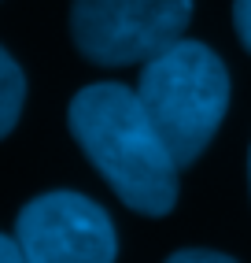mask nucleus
Returning a JSON list of instances; mask_svg holds the SVG:
<instances>
[{
	"label": "nucleus",
	"instance_id": "obj_7",
	"mask_svg": "<svg viewBox=\"0 0 251 263\" xmlns=\"http://www.w3.org/2000/svg\"><path fill=\"white\" fill-rule=\"evenodd\" d=\"M233 26H237L244 48L251 52V0H233Z\"/></svg>",
	"mask_w": 251,
	"mask_h": 263
},
{
	"label": "nucleus",
	"instance_id": "obj_1",
	"mask_svg": "<svg viewBox=\"0 0 251 263\" xmlns=\"http://www.w3.org/2000/svg\"><path fill=\"white\" fill-rule=\"evenodd\" d=\"M67 126L126 208L152 219L174 212L181 167L137 89L118 82L85 85L67 108Z\"/></svg>",
	"mask_w": 251,
	"mask_h": 263
},
{
	"label": "nucleus",
	"instance_id": "obj_2",
	"mask_svg": "<svg viewBox=\"0 0 251 263\" xmlns=\"http://www.w3.org/2000/svg\"><path fill=\"white\" fill-rule=\"evenodd\" d=\"M137 97L163 134L177 167L203 156L229 108V71L200 41H174L140 71Z\"/></svg>",
	"mask_w": 251,
	"mask_h": 263
},
{
	"label": "nucleus",
	"instance_id": "obj_8",
	"mask_svg": "<svg viewBox=\"0 0 251 263\" xmlns=\"http://www.w3.org/2000/svg\"><path fill=\"white\" fill-rule=\"evenodd\" d=\"M0 263H26L19 252V241L8 237V234H0Z\"/></svg>",
	"mask_w": 251,
	"mask_h": 263
},
{
	"label": "nucleus",
	"instance_id": "obj_6",
	"mask_svg": "<svg viewBox=\"0 0 251 263\" xmlns=\"http://www.w3.org/2000/svg\"><path fill=\"white\" fill-rule=\"evenodd\" d=\"M166 263H237V259L222 256V252H211V249H181V252H174Z\"/></svg>",
	"mask_w": 251,
	"mask_h": 263
},
{
	"label": "nucleus",
	"instance_id": "obj_9",
	"mask_svg": "<svg viewBox=\"0 0 251 263\" xmlns=\"http://www.w3.org/2000/svg\"><path fill=\"white\" fill-rule=\"evenodd\" d=\"M247 178H251V156H247Z\"/></svg>",
	"mask_w": 251,
	"mask_h": 263
},
{
	"label": "nucleus",
	"instance_id": "obj_5",
	"mask_svg": "<svg viewBox=\"0 0 251 263\" xmlns=\"http://www.w3.org/2000/svg\"><path fill=\"white\" fill-rule=\"evenodd\" d=\"M23 100H26V78L19 71V63L11 60V52L0 48V137H8L15 130Z\"/></svg>",
	"mask_w": 251,
	"mask_h": 263
},
{
	"label": "nucleus",
	"instance_id": "obj_3",
	"mask_svg": "<svg viewBox=\"0 0 251 263\" xmlns=\"http://www.w3.org/2000/svg\"><path fill=\"white\" fill-rule=\"evenodd\" d=\"M192 0H74L70 37L89 63L133 67L185 37Z\"/></svg>",
	"mask_w": 251,
	"mask_h": 263
},
{
	"label": "nucleus",
	"instance_id": "obj_4",
	"mask_svg": "<svg viewBox=\"0 0 251 263\" xmlns=\"http://www.w3.org/2000/svg\"><path fill=\"white\" fill-rule=\"evenodd\" d=\"M15 241L26 263H115L118 252L107 212L67 189L33 197L19 212Z\"/></svg>",
	"mask_w": 251,
	"mask_h": 263
}]
</instances>
